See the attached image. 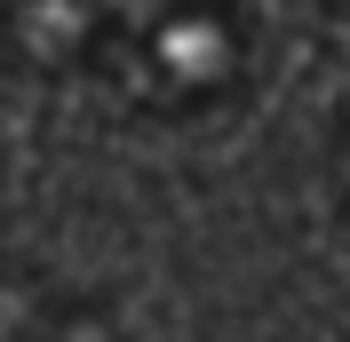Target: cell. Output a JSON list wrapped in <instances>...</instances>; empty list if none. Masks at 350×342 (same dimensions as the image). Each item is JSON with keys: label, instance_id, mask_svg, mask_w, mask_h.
<instances>
[{"label": "cell", "instance_id": "obj_1", "mask_svg": "<svg viewBox=\"0 0 350 342\" xmlns=\"http://www.w3.org/2000/svg\"><path fill=\"white\" fill-rule=\"evenodd\" d=\"M104 32L120 88L159 120L239 111L262 64L255 0H104Z\"/></svg>", "mask_w": 350, "mask_h": 342}, {"label": "cell", "instance_id": "obj_2", "mask_svg": "<svg viewBox=\"0 0 350 342\" xmlns=\"http://www.w3.org/2000/svg\"><path fill=\"white\" fill-rule=\"evenodd\" d=\"M342 192H350V151H342Z\"/></svg>", "mask_w": 350, "mask_h": 342}]
</instances>
